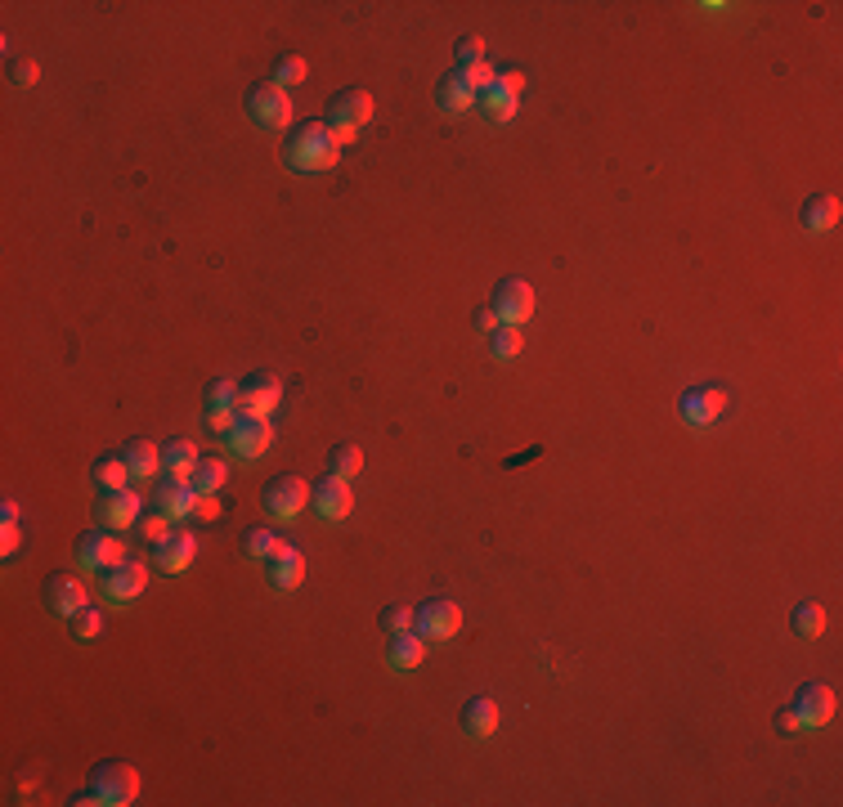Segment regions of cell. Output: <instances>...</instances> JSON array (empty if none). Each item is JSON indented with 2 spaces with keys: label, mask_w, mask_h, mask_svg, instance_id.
Returning a JSON list of instances; mask_svg holds the SVG:
<instances>
[{
  "label": "cell",
  "mask_w": 843,
  "mask_h": 807,
  "mask_svg": "<svg viewBox=\"0 0 843 807\" xmlns=\"http://www.w3.org/2000/svg\"><path fill=\"white\" fill-rule=\"evenodd\" d=\"M283 162L292 166V171H301V175L332 171V166L341 162V144H337V135H332L323 122H301V126H292V135H287Z\"/></svg>",
  "instance_id": "obj_1"
},
{
  "label": "cell",
  "mask_w": 843,
  "mask_h": 807,
  "mask_svg": "<svg viewBox=\"0 0 843 807\" xmlns=\"http://www.w3.org/2000/svg\"><path fill=\"white\" fill-rule=\"evenodd\" d=\"M368 117H373V95H368L364 86H346L328 99L323 126H328V131L337 135V144L346 148V144H355V135L368 126Z\"/></svg>",
  "instance_id": "obj_2"
},
{
  "label": "cell",
  "mask_w": 843,
  "mask_h": 807,
  "mask_svg": "<svg viewBox=\"0 0 843 807\" xmlns=\"http://www.w3.org/2000/svg\"><path fill=\"white\" fill-rule=\"evenodd\" d=\"M90 790L104 807H126L140 799V772L131 763H122V758H108V763H99L90 772Z\"/></svg>",
  "instance_id": "obj_3"
},
{
  "label": "cell",
  "mask_w": 843,
  "mask_h": 807,
  "mask_svg": "<svg viewBox=\"0 0 843 807\" xmlns=\"http://www.w3.org/2000/svg\"><path fill=\"white\" fill-rule=\"evenodd\" d=\"M99 588H104V597L108 601H117V606H126V601H135L140 592L148 588V565L140 561V556H131L126 552L117 565H108L104 574H99Z\"/></svg>",
  "instance_id": "obj_4"
},
{
  "label": "cell",
  "mask_w": 843,
  "mask_h": 807,
  "mask_svg": "<svg viewBox=\"0 0 843 807\" xmlns=\"http://www.w3.org/2000/svg\"><path fill=\"white\" fill-rule=\"evenodd\" d=\"M310 503V485L301 476H274L270 485L261 489V507L274 516V521H296Z\"/></svg>",
  "instance_id": "obj_5"
},
{
  "label": "cell",
  "mask_w": 843,
  "mask_h": 807,
  "mask_svg": "<svg viewBox=\"0 0 843 807\" xmlns=\"http://www.w3.org/2000/svg\"><path fill=\"white\" fill-rule=\"evenodd\" d=\"M247 113H252L256 126H265V131H283V126H292V99H287L283 86L261 81V86L247 90Z\"/></svg>",
  "instance_id": "obj_6"
},
{
  "label": "cell",
  "mask_w": 843,
  "mask_h": 807,
  "mask_svg": "<svg viewBox=\"0 0 843 807\" xmlns=\"http://www.w3.org/2000/svg\"><path fill=\"white\" fill-rule=\"evenodd\" d=\"M489 305L498 310V319H503V323L521 328V323H530L539 296H534V287L525 283V278H503V283L494 287V296H489Z\"/></svg>",
  "instance_id": "obj_7"
},
{
  "label": "cell",
  "mask_w": 843,
  "mask_h": 807,
  "mask_svg": "<svg viewBox=\"0 0 843 807\" xmlns=\"http://www.w3.org/2000/svg\"><path fill=\"white\" fill-rule=\"evenodd\" d=\"M521 95H525V72L512 68V72H494V86H489L485 95H476V104L485 108L494 122H512Z\"/></svg>",
  "instance_id": "obj_8"
},
{
  "label": "cell",
  "mask_w": 843,
  "mask_h": 807,
  "mask_svg": "<svg viewBox=\"0 0 843 807\" xmlns=\"http://www.w3.org/2000/svg\"><path fill=\"white\" fill-rule=\"evenodd\" d=\"M122 556H126L122 538H113L108 525H95V530H86L77 538V561L86 565V570H95V574H104L108 565H117Z\"/></svg>",
  "instance_id": "obj_9"
},
{
  "label": "cell",
  "mask_w": 843,
  "mask_h": 807,
  "mask_svg": "<svg viewBox=\"0 0 843 807\" xmlns=\"http://www.w3.org/2000/svg\"><path fill=\"white\" fill-rule=\"evenodd\" d=\"M283 400V382L274 373H252L243 377V386H238V413H252V417H270L274 408Z\"/></svg>",
  "instance_id": "obj_10"
},
{
  "label": "cell",
  "mask_w": 843,
  "mask_h": 807,
  "mask_svg": "<svg viewBox=\"0 0 843 807\" xmlns=\"http://www.w3.org/2000/svg\"><path fill=\"white\" fill-rule=\"evenodd\" d=\"M270 440H274V431H270V417H252V413H238L234 417V426H229V435H225V444L238 453V458H261L265 449H270Z\"/></svg>",
  "instance_id": "obj_11"
},
{
  "label": "cell",
  "mask_w": 843,
  "mask_h": 807,
  "mask_svg": "<svg viewBox=\"0 0 843 807\" xmlns=\"http://www.w3.org/2000/svg\"><path fill=\"white\" fill-rule=\"evenodd\" d=\"M413 628H418L426 642H449V637H458V628H462V606L458 601H444V597L426 601V606L418 610V624Z\"/></svg>",
  "instance_id": "obj_12"
},
{
  "label": "cell",
  "mask_w": 843,
  "mask_h": 807,
  "mask_svg": "<svg viewBox=\"0 0 843 807\" xmlns=\"http://www.w3.org/2000/svg\"><path fill=\"white\" fill-rule=\"evenodd\" d=\"M678 413L687 426H700L704 431V426H713L722 413H727V391H722V386H691V391L682 395Z\"/></svg>",
  "instance_id": "obj_13"
},
{
  "label": "cell",
  "mask_w": 843,
  "mask_h": 807,
  "mask_svg": "<svg viewBox=\"0 0 843 807\" xmlns=\"http://www.w3.org/2000/svg\"><path fill=\"white\" fill-rule=\"evenodd\" d=\"M99 525H108V530H126V525H135L144 516V503L140 494H135V485L126 489H108V494H99Z\"/></svg>",
  "instance_id": "obj_14"
},
{
  "label": "cell",
  "mask_w": 843,
  "mask_h": 807,
  "mask_svg": "<svg viewBox=\"0 0 843 807\" xmlns=\"http://www.w3.org/2000/svg\"><path fill=\"white\" fill-rule=\"evenodd\" d=\"M790 709L799 713V727L803 731H817V727H826V722L835 718V691H830V686H821V682H808L799 695H794Z\"/></svg>",
  "instance_id": "obj_15"
},
{
  "label": "cell",
  "mask_w": 843,
  "mask_h": 807,
  "mask_svg": "<svg viewBox=\"0 0 843 807\" xmlns=\"http://www.w3.org/2000/svg\"><path fill=\"white\" fill-rule=\"evenodd\" d=\"M193 556H198V538H193V530H171L162 543H153V565L166 574L189 570Z\"/></svg>",
  "instance_id": "obj_16"
},
{
  "label": "cell",
  "mask_w": 843,
  "mask_h": 807,
  "mask_svg": "<svg viewBox=\"0 0 843 807\" xmlns=\"http://www.w3.org/2000/svg\"><path fill=\"white\" fill-rule=\"evenodd\" d=\"M45 606H50V615L59 619H72L77 610H86V583H77L72 574H50L45 579Z\"/></svg>",
  "instance_id": "obj_17"
},
{
  "label": "cell",
  "mask_w": 843,
  "mask_h": 807,
  "mask_svg": "<svg viewBox=\"0 0 843 807\" xmlns=\"http://www.w3.org/2000/svg\"><path fill=\"white\" fill-rule=\"evenodd\" d=\"M305 574V556L296 552L292 543H279L270 556H265V579H270L274 592H292Z\"/></svg>",
  "instance_id": "obj_18"
},
{
  "label": "cell",
  "mask_w": 843,
  "mask_h": 807,
  "mask_svg": "<svg viewBox=\"0 0 843 807\" xmlns=\"http://www.w3.org/2000/svg\"><path fill=\"white\" fill-rule=\"evenodd\" d=\"M310 498H314V512H319L323 521H346V516H350V507H355V494H350V480H341V476L319 480Z\"/></svg>",
  "instance_id": "obj_19"
},
{
  "label": "cell",
  "mask_w": 843,
  "mask_h": 807,
  "mask_svg": "<svg viewBox=\"0 0 843 807\" xmlns=\"http://www.w3.org/2000/svg\"><path fill=\"white\" fill-rule=\"evenodd\" d=\"M193 507H198V489L189 485V480H157V512H166L171 521H184V516H193Z\"/></svg>",
  "instance_id": "obj_20"
},
{
  "label": "cell",
  "mask_w": 843,
  "mask_h": 807,
  "mask_svg": "<svg viewBox=\"0 0 843 807\" xmlns=\"http://www.w3.org/2000/svg\"><path fill=\"white\" fill-rule=\"evenodd\" d=\"M799 225L808 229V234H830V229L839 225V198L835 193H812L799 211Z\"/></svg>",
  "instance_id": "obj_21"
},
{
  "label": "cell",
  "mask_w": 843,
  "mask_h": 807,
  "mask_svg": "<svg viewBox=\"0 0 843 807\" xmlns=\"http://www.w3.org/2000/svg\"><path fill=\"white\" fill-rule=\"evenodd\" d=\"M386 660H391V669H418L426 660V637L418 628H409V633H391V651H386Z\"/></svg>",
  "instance_id": "obj_22"
},
{
  "label": "cell",
  "mask_w": 843,
  "mask_h": 807,
  "mask_svg": "<svg viewBox=\"0 0 843 807\" xmlns=\"http://www.w3.org/2000/svg\"><path fill=\"white\" fill-rule=\"evenodd\" d=\"M462 727H467L476 740L494 736V731H498V704L489 700V695H476V700H467V709H462Z\"/></svg>",
  "instance_id": "obj_23"
},
{
  "label": "cell",
  "mask_w": 843,
  "mask_h": 807,
  "mask_svg": "<svg viewBox=\"0 0 843 807\" xmlns=\"http://www.w3.org/2000/svg\"><path fill=\"white\" fill-rule=\"evenodd\" d=\"M122 458L131 467V480H148L162 471V449H153V440H126Z\"/></svg>",
  "instance_id": "obj_24"
},
{
  "label": "cell",
  "mask_w": 843,
  "mask_h": 807,
  "mask_svg": "<svg viewBox=\"0 0 843 807\" xmlns=\"http://www.w3.org/2000/svg\"><path fill=\"white\" fill-rule=\"evenodd\" d=\"M90 480H95L99 494H108V489H126V485H131V467H126L122 453H104V458L95 462V471H90Z\"/></svg>",
  "instance_id": "obj_25"
},
{
  "label": "cell",
  "mask_w": 843,
  "mask_h": 807,
  "mask_svg": "<svg viewBox=\"0 0 843 807\" xmlns=\"http://www.w3.org/2000/svg\"><path fill=\"white\" fill-rule=\"evenodd\" d=\"M193 467H198V449H193V440H166L162 449V471L175 480H189Z\"/></svg>",
  "instance_id": "obj_26"
},
{
  "label": "cell",
  "mask_w": 843,
  "mask_h": 807,
  "mask_svg": "<svg viewBox=\"0 0 843 807\" xmlns=\"http://www.w3.org/2000/svg\"><path fill=\"white\" fill-rule=\"evenodd\" d=\"M229 480V467L220 458H198V467H193L189 485L198 489V494H220V485Z\"/></svg>",
  "instance_id": "obj_27"
},
{
  "label": "cell",
  "mask_w": 843,
  "mask_h": 807,
  "mask_svg": "<svg viewBox=\"0 0 843 807\" xmlns=\"http://www.w3.org/2000/svg\"><path fill=\"white\" fill-rule=\"evenodd\" d=\"M435 104H440L444 113H467V108L476 104V95H471V90L449 72V77L440 81V90H435Z\"/></svg>",
  "instance_id": "obj_28"
},
{
  "label": "cell",
  "mask_w": 843,
  "mask_h": 807,
  "mask_svg": "<svg viewBox=\"0 0 843 807\" xmlns=\"http://www.w3.org/2000/svg\"><path fill=\"white\" fill-rule=\"evenodd\" d=\"M521 346H525V332L512 328V323H503L498 332H489V355H494V359H516V355H521Z\"/></svg>",
  "instance_id": "obj_29"
},
{
  "label": "cell",
  "mask_w": 843,
  "mask_h": 807,
  "mask_svg": "<svg viewBox=\"0 0 843 807\" xmlns=\"http://www.w3.org/2000/svg\"><path fill=\"white\" fill-rule=\"evenodd\" d=\"M359 467H364V453L355 449V444H337V449L328 453V476H359Z\"/></svg>",
  "instance_id": "obj_30"
},
{
  "label": "cell",
  "mask_w": 843,
  "mask_h": 807,
  "mask_svg": "<svg viewBox=\"0 0 843 807\" xmlns=\"http://www.w3.org/2000/svg\"><path fill=\"white\" fill-rule=\"evenodd\" d=\"M238 547H243L247 556H256V561H265V556L279 547V534L274 530H265V525H252V530H243V538H238Z\"/></svg>",
  "instance_id": "obj_31"
},
{
  "label": "cell",
  "mask_w": 843,
  "mask_h": 807,
  "mask_svg": "<svg viewBox=\"0 0 843 807\" xmlns=\"http://www.w3.org/2000/svg\"><path fill=\"white\" fill-rule=\"evenodd\" d=\"M794 633H799V637H821V633H826V610H821L817 601H803V606L794 610Z\"/></svg>",
  "instance_id": "obj_32"
},
{
  "label": "cell",
  "mask_w": 843,
  "mask_h": 807,
  "mask_svg": "<svg viewBox=\"0 0 843 807\" xmlns=\"http://www.w3.org/2000/svg\"><path fill=\"white\" fill-rule=\"evenodd\" d=\"M202 404H207V408H234V413H238V382L216 377V382L202 391Z\"/></svg>",
  "instance_id": "obj_33"
},
{
  "label": "cell",
  "mask_w": 843,
  "mask_h": 807,
  "mask_svg": "<svg viewBox=\"0 0 843 807\" xmlns=\"http://www.w3.org/2000/svg\"><path fill=\"white\" fill-rule=\"evenodd\" d=\"M305 81V59L301 54H279V63H274V86H301Z\"/></svg>",
  "instance_id": "obj_34"
},
{
  "label": "cell",
  "mask_w": 843,
  "mask_h": 807,
  "mask_svg": "<svg viewBox=\"0 0 843 807\" xmlns=\"http://www.w3.org/2000/svg\"><path fill=\"white\" fill-rule=\"evenodd\" d=\"M453 77H458L462 86L471 90V95H485V90L494 86V68H489V63H471V68H453Z\"/></svg>",
  "instance_id": "obj_35"
},
{
  "label": "cell",
  "mask_w": 843,
  "mask_h": 807,
  "mask_svg": "<svg viewBox=\"0 0 843 807\" xmlns=\"http://www.w3.org/2000/svg\"><path fill=\"white\" fill-rule=\"evenodd\" d=\"M99 633H104V615H99L95 606H86V610L72 615V637H77V642H95Z\"/></svg>",
  "instance_id": "obj_36"
},
{
  "label": "cell",
  "mask_w": 843,
  "mask_h": 807,
  "mask_svg": "<svg viewBox=\"0 0 843 807\" xmlns=\"http://www.w3.org/2000/svg\"><path fill=\"white\" fill-rule=\"evenodd\" d=\"M135 534H140L144 543H162V538L171 534V516H166V512H144L140 521H135Z\"/></svg>",
  "instance_id": "obj_37"
},
{
  "label": "cell",
  "mask_w": 843,
  "mask_h": 807,
  "mask_svg": "<svg viewBox=\"0 0 843 807\" xmlns=\"http://www.w3.org/2000/svg\"><path fill=\"white\" fill-rule=\"evenodd\" d=\"M453 63H458V68L485 63V41H480V36H458V41H453Z\"/></svg>",
  "instance_id": "obj_38"
},
{
  "label": "cell",
  "mask_w": 843,
  "mask_h": 807,
  "mask_svg": "<svg viewBox=\"0 0 843 807\" xmlns=\"http://www.w3.org/2000/svg\"><path fill=\"white\" fill-rule=\"evenodd\" d=\"M413 624H418V610H409V606H386L382 610V628H386V633H409Z\"/></svg>",
  "instance_id": "obj_39"
},
{
  "label": "cell",
  "mask_w": 843,
  "mask_h": 807,
  "mask_svg": "<svg viewBox=\"0 0 843 807\" xmlns=\"http://www.w3.org/2000/svg\"><path fill=\"white\" fill-rule=\"evenodd\" d=\"M36 77H41V68H36L32 59H9V86L27 90V86H36Z\"/></svg>",
  "instance_id": "obj_40"
},
{
  "label": "cell",
  "mask_w": 843,
  "mask_h": 807,
  "mask_svg": "<svg viewBox=\"0 0 843 807\" xmlns=\"http://www.w3.org/2000/svg\"><path fill=\"white\" fill-rule=\"evenodd\" d=\"M202 417H207V431L216 435H229V426H234V408H202Z\"/></svg>",
  "instance_id": "obj_41"
},
{
  "label": "cell",
  "mask_w": 843,
  "mask_h": 807,
  "mask_svg": "<svg viewBox=\"0 0 843 807\" xmlns=\"http://www.w3.org/2000/svg\"><path fill=\"white\" fill-rule=\"evenodd\" d=\"M471 328H476V332H485V337H489V332H498V328H503V319H498V310H494V305H480V310L471 314Z\"/></svg>",
  "instance_id": "obj_42"
},
{
  "label": "cell",
  "mask_w": 843,
  "mask_h": 807,
  "mask_svg": "<svg viewBox=\"0 0 843 807\" xmlns=\"http://www.w3.org/2000/svg\"><path fill=\"white\" fill-rule=\"evenodd\" d=\"M193 516H198V521H220V516H225V507H220L216 494H198V507H193Z\"/></svg>",
  "instance_id": "obj_43"
},
{
  "label": "cell",
  "mask_w": 843,
  "mask_h": 807,
  "mask_svg": "<svg viewBox=\"0 0 843 807\" xmlns=\"http://www.w3.org/2000/svg\"><path fill=\"white\" fill-rule=\"evenodd\" d=\"M0 543H5V547H0L5 556H14L18 547H23V530H18V521H5V538H0Z\"/></svg>",
  "instance_id": "obj_44"
},
{
  "label": "cell",
  "mask_w": 843,
  "mask_h": 807,
  "mask_svg": "<svg viewBox=\"0 0 843 807\" xmlns=\"http://www.w3.org/2000/svg\"><path fill=\"white\" fill-rule=\"evenodd\" d=\"M776 731H785V736H794V731H803L799 727V713L785 704V709H776Z\"/></svg>",
  "instance_id": "obj_45"
},
{
  "label": "cell",
  "mask_w": 843,
  "mask_h": 807,
  "mask_svg": "<svg viewBox=\"0 0 843 807\" xmlns=\"http://www.w3.org/2000/svg\"><path fill=\"white\" fill-rule=\"evenodd\" d=\"M0 516H5V521H18L23 512H18V503H14V498H5V503H0Z\"/></svg>",
  "instance_id": "obj_46"
}]
</instances>
